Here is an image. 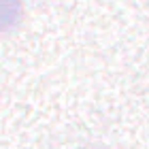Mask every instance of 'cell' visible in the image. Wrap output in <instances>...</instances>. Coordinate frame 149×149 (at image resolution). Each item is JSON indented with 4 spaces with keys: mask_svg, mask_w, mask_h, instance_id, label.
<instances>
[{
    "mask_svg": "<svg viewBox=\"0 0 149 149\" xmlns=\"http://www.w3.org/2000/svg\"><path fill=\"white\" fill-rule=\"evenodd\" d=\"M24 0H0V34L13 32L24 22Z\"/></svg>",
    "mask_w": 149,
    "mask_h": 149,
    "instance_id": "6da1fadb",
    "label": "cell"
},
{
    "mask_svg": "<svg viewBox=\"0 0 149 149\" xmlns=\"http://www.w3.org/2000/svg\"><path fill=\"white\" fill-rule=\"evenodd\" d=\"M85 149H107L104 145H90V147H85Z\"/></svg>",
    "mask_w": 149,
    "mask_h": 149,
    "instance_id": "7a4b0ae2",
    "label": "cell"
}]
</instances>
